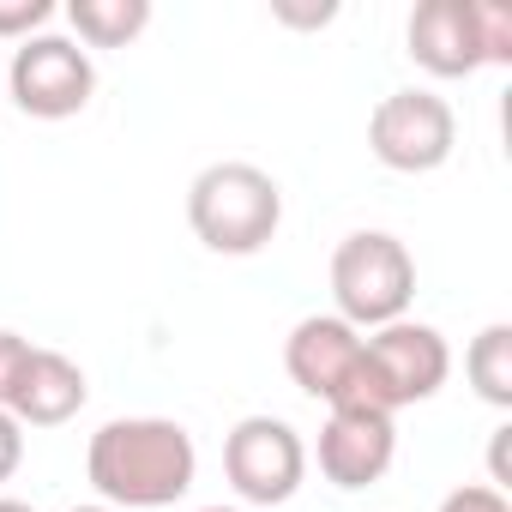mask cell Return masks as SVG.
<instances>
[{
    "mask_svg": "<svg viewBox=\"0 0 512 512\" xmlns=\"http://www.w3.org/2000/svg\"><path fill=\"white\" fill-rule=\"evenodd\" d=\"M85 398H91L85 368H79L73 356L37 344L31 362H25V374H19V392H13L7 416H13L19 428H61V422H73V416L85 410Z\"/></svg>",
    "mask_w": 512,
    "mask_h": 512,
    "instance_id": "11",
    "label": "cell"
},
{
    "mask_svg": "<svg viewBox=\"0 0 512 512\" xmlns=\"http://www.w3.org/2000/svg\"><path fill=\"white\" fill-rule=\"evenodd\" d=\"M67 25L85 49H127L151 25V0H67Z\"/></svg>",
    "mask_w": 512,
    "mask_h": 512,
    "instance_id": "12",
    "label": "cell"
},
{
    "mask_svg": "<svg viewBox=\"0 0 512 512\" xmlns=\"http://www.w3.org/2000/svg\"><path fill=\"white\" fill-rule=\"evenodd\" d=\"M85 476L115 512L175 506L199 476V446L169 416H115L85 446Z\"/></svg>",
    "mask_w": 512,
    "mask_h": 512,
    "instance_id": "1",
    "label": "cell"
},
{
    "mask_svg": "<svg viewBox=\"0 0 512 512\" xmlns=\"http://www.w3.org/2000/svg\"><path fill=\"white\" fill-rule=\"evenodd\" d=\"M410 61L434 79H470L512 61V13L500 0H422L404 25Z\"/></svg>",
    "mask_w": 512,
    "mask_h": 512,
    "instance_id": "3",
    "label": "cell"
},
{
    "mask_svg": "<svg viewBox=\"0 0 512 512\" xmlns=\"http://www.w3.org/2000/svg\"><path fill=\"white\" fill-rule=\"evenodd\" d=\"M31 338H19V332H0V410L13 404V392H19V374H25V362H31Z\"/></svg>",
    "mask_w": 512,
    "mask_h": 512,
    "instance_id": "15",
    "label": "cell"
},
{
    "mask_svg": "<svg viewBox=\"0 0 512 512\" xmlns=\"http://www.w3.org/2000/svg\"><path fill=\"white\" fill-rule=\"evenodd\" d=\"M332 302L338 320L356 332H380L392 320H410L416 302V260L392 229H356L332 253Z\"/></svg>",
    "mask_w": 512,
    "mask_h": 512,
    "instance_id": "4",
    "label": "cell"
},
{
    "mask_svg": "<svg viewBox=\"0 0 512 512\" xmlns=\"http://www.w3.org/2000/svg\"><path fill=\"white\" fill-rule=\"evenodd\" d=\"M452 374V350L422 320H392L362 338V392L374 410L398 416L410 404H428Z\"/></svg>",
    "mask_w": 512,
    "mask_h": 512,
    "instance_id": "5",
    "label": "cell"
},
{
    "mask_svg": "<svg viewBox=\"0 0 512 512\" xmlns=\"http://www.w3.org/2000/svg\"><path fill=\"white\" fill-rule=\"evenodd\" d=\"M199 512H241V506H199Z\"/></svg>",
    "mask_w": 512,
    "mask_h": 512,
    "instance_id": "21",
    "label": "cell"
},
{
    "mask_svg": "<svg viewBox=\"0 0 512 512\" xmlns=\"http://www.w3.org/2000/svg\"><path fill=\"white\" fill-rule=\"evenodd\" d=\"M464 374H470V386H476L482 404L512 410V326H506V320H494V326H482V332L470 338Z\"/></svg>",
    "mask_w": 512,
    "mask_h": 512,
    "instance_id": "13",
    "label": "cell"
},
{
    "mask_svg": "<svg viewBox=\"0 0 512 512\" xmlns=\"http://www.w3.org/2000/svg\"><path fill=\"white\" fill-rule=\"evenodd\" d=\"M0 73H7L13 103H19L31 121H67V115H79V109L97 97V67H91V55L79 49V37H55V31L25 37Z\"/></svg>",
    "mask_w": 512,
    "mask_h": 512,
    "instance_id": "6",
    "label": "cell"
},
{
    "mask_svg": "<svg viewBox=\"0 0 512 512\" xmlns=\"http://www.w3.org/2000/svg\"><path fill=\"white\" fill-rule=\"evenodd\" d=\"M458 145V115L434 91H392L368 115V151L398 175H434Z\"/></svg>",
    "mask_w": 512,
    "mask_h": 512,
    "instance_id": "8",
    "label": "cell"
},
{
    "mask_svg": "<svg viewBox=\"0 0 512 512\" xmlns=\"http://www.w3.org/2000/svg\"><path fill=\"white\" fill-rule=\"evenodd\" d=\"M55 19V0H0V43H25Z\"/></svg>",
    "mask_w": 512,
    "mask_h": 512,
    "instance_id": "14",
    "label": "cell"
},
{
    "mask_svg": "<svg viewBox=\"0 0 512 512\" xmlns=\"http://www.w3.org/2000/svg\"><path fill=\"white\" fill-rule=\"evenodd\" d=\"M440 512H512V500L500 488H488V482H464V488H452L440 500Z\"/></svg>",
    "mask_w": 512,
    "mask_h": 512,
    "instance_id": "16",
    "label": "cell"
},
{
    "mask_svg": "<svg viewBox=\"0 0 512 512\" xmlns=\"http://www.w3.org/2000/svg\"><path fill=\"white\" fill-rule=\"evenodd\" d=\"M284 368H290V380L308 392V398H320L326 410L332 404H368V392H362V332L350 326V320H338V314H308V320H296V332H290V344H284ZM374 410V404H368Z\"/></svg>",
    "mask_w": 512,
    "mask_h": 512,
    "instance_id": "9",
    "label": "cell"
},
{
    "mask_svg": "<svg viewBox=\"0 0 512 512\" xmlns=\"http://www.w3.org/2000/svg\"><path fill=\"white\" fill-rule=\"evenodd\" d=\"M223 476L247 506H284L308 476V446L284 416H241L223 434Z\"/></svg>",
    "mask_w": 512,
    "mask_h": 512,
    "instance_id": "7",
    "label": "cell"
},
{
    "mask_svg": "<svg viewBox=\"0 0 512 512\" xmlns=\"http://www.w3.org/2000/svg\"><path fill=\"white\" fill-rule=\"evenodd\" d=\"M19 458H25V428H19L7 410H0V482H13Z\"/></svg>",
    "mask_w": 512,
    "mask_h": 512,
    "instance_id": "17",
    "label": "cell"
},
{
    "mask_svg": "<svg viewBox=\"0 0 512 512\" xmlns=\"http://www.w3.org/2000/svg\"><path fill=\"white\" fill-rule=\"evenodd\" d=\"M284 25H332L338 19V7H332V0H320V7H290V0H278V7H272Z\"/></svg>",
    "mask_w": 512,
    "mask_h": 512,
    "instance_id": "18",
    "label": "cell"
},
{
    "mask_svg": "<svg viewBox=\"0 0 512 512\" xmlns=\"http://www.w3.org/2000/svg\"><path fill=\"white\" fill-rule=\"evenodd\" d=\"M187 223L211 253L247 260L284 223V187L260 163H211L187 187Z\"/></svg>",
    "mask_w": 512,
    "mask_h": 512,
    "instance_id": "2",
    "label": "cell"
},
{
    "mask_svg": "<svg viewBox=\"0 0 512 512\" xmlns=\"http://www.w3.org/2000/svg\"><path fill=\"white\" fill-rule=\"evenodd\" d=\"M0 85H7V73H0Z\"/></svg>",
    "mask_w": 512,
    "mask_h": 512,
    "instance_id": "22",
    "label": "cell"
},
{
    "mask_svg": "<svg viewBox=\"0 0 512 512\" xmlns=\"http://www.w3.org/2000/svg\"><path fill=\"white\" fill-rule=\"evenodd\" d=\"M73 512H115V506H103V500H97V506H73Z\"/></svg>",
    "mask_w": 512,
    "mask_h": 512,
    "instance_id": "20",
    "label": "cell"
},
{
    "mask_svg": "<svg viewBox=\"0 0 512 512\" xmlns=\"http://www.w3.org/2000/svg\"><path fill=\"white\" fill-rule=\"evenodd\" d=\"M398 458V428L386 410H368V404H332L326 422H320V476L344 494L380 482Z\"/></svg>",
    "mask_w": 512,
    "mask_h": 512,
    "instance_id": "10",
    "label": "cell"
},
{
    "mask_svg": "<svg viewBox=\"0 0 512 512\" xmlns=\"http://www.w3.org/2000/svg\"><path fill=\"white\" fill-rule=\"evenodd\" d=\"M0 512H37V506H25V500H13V494H0Z\"/></svg>",
    "mask_w": 512,
    "mask_h": 512,
    "instance_id": "19",
    "label": "cell"
}]
</instances>
